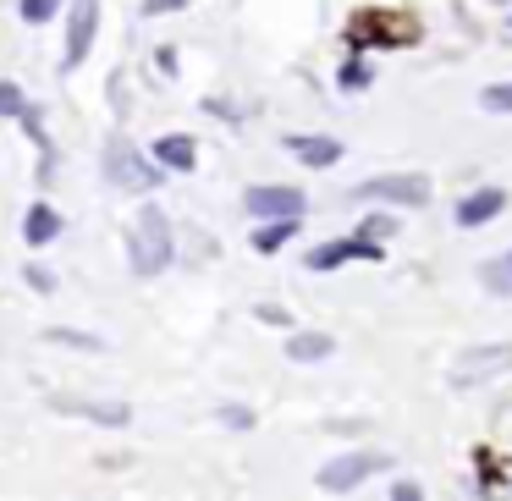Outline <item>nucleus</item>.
<instances>
[{
    "label": "nucleus",
    "instance_id": "1",
    "mask_svg": "<svg viewBox=\"0 0 512 501\" xmlns=\"http://www.w3.org/2000/svg\"><path fill=\"white\" fill-rule=\"evenodd\" d=\"M127 259H133L138 276H155V270L171 265V221L166 210H138L133 215V232H127Z\"/></svg>",
    "mask_w": 512,
    "mask_h": 501
},
{
    "label": "nucleus",
    "instance_id": "2",
    "mask_svg": "<svg viewBox=\"0 0 512 501\" xmlns=\"http://www.w3.org/2000/svg\"><path fill=\"white\" fill-rule=\"evenodd\" d=\"M100 166H105V177H111L116 188H127V193H149L160 182V160H149L144 149H133L127 138H111V144H105Z\"/></svg>",
    "mask_w": 512,
    "mask_h": 501
},
{
    "label": "nucleus",
    "instance_id": "3",
    "mask_svg": "<svg viewBox=\"0 0 512 501\" xmlns=\"http://www.w3.org/2000/svg\"><path fill=\"white\" fill-rule=\"evenodd\" d=\"M358 204H424L430 199V182L424 177H369L353 188Z\"/></svg>",
    "mask_w": 512,
    "mask_h": 501
},
{
    "label": "nucleus",
    "instance_id": "4",
    "mask_svg": "<svg viewBox=\"0 0 512 501\" xmlns=\"http://www.w3.org/2000/svg\"><path fill=\"white\" fill-rule=\"evenodd\" d=\"M375 468H386V452H347V457H336V463L320 468V490L325 496H342V490H353L358 479H369Z\"/></svg>",
    "mask_w": 512,
    "mask_h": 501
},
{
    "label": "nucleus",
    "instance_id": "5",
    "mask_svg": "<svg viewBox=\"0 0 512 501\" xmlns=\"http://www.w3.org/2000/svg\"><path fill=\"white\" fill-rule=\"evenodd\" d=\"M358 39H375V45L402 50V45L419 39V23L402 17V12H369V17H358V23H353V45H358Z\"/></svg>",
    "mask_w": 512,
    "mask_h": 501
},
{
    "label": "nucleus",
    "instance_id": "6",
    "mask_svg": "<svg viewBox=\"0 0 512 501\" xmlns=\"http://www.w3.org/2000/svg\"><path fill=\"white\" fill-rule=\"evenodd\" d=\"M94 23H100V6L94 0H72V17H67V56H61V67H83V56H89L94 45Z\"/></svg>",
    "mask_w": 512,
    "mask_h": 501
},
{
    "label": "nucleus",
    "instance_id": "7",
    "mask_svg": "<svg viewBox=\"0 0 512 501\" xmlns=\"http://www.w3.org/2000/svg\"><path fill=\"white\" fill-rule=\"evenodd\" d=\"M347 259H364V265H375L380 259V243L375 237H347V243H320V248H309V270H336V265H347Z\"/></svg>",
    "mask_w": 512,
    "mask_h": 501
},
{
    "label": "nucleus",
    "instance_id": "8",
    "mask_svg": "<svg viewBox=\"0 0 512 501\" xmlns=\"http://www.w3.org/2000/svg\"><path fill=\"white\" fill-rule=\"evenodd\" d=\"M248 210L276 221V215H303V193L298 188H248Z\"/></svg>",
    "mask_w": 512,
    "mask_h": 501
},
{
    "label": "nucleus",
    "instance_id": "9",
    "mask_svg": "<svg viewBox=\"0 0 512 501\" xmlns=\"http://www.w3.org/2000/svg\"><path fill=\"white\" fill-rule=\"evenodd\" d=\"M501 210H507V193H501V188H479V193H468V199L457 204V226H485V221H496Z\"/></svg>",
    "mask_w": 512,
    "mask_h": 501
},
{
    "label": "nucleus",
    "instance_id": "10",
    "mask_svg": "<svg viewBox=\"0 0 512 501\" xmlns=\"http://www.w3.org/2000/svg\"><path fill=\"white\" fill-rule=\"evenodd\" d=\"M50 408H56V413H83V419H94V424H127V408H122V402H83V397H50Z\"/></svg>",
    "mask_w": 512,
    "mask_h": 501
},
{
    "label": "nucleus",
    "instance_id": "11",
    "mask_svg": "<svg viewBox=\"0 0 512 501\" xmlns=\"http://www.w3.org/2000/svg\"><path fill=\"white\" fill-rule=\"evenodd\" d=\"M287 149L303 160V166H336V160H342V144H336V138H303V133H287Z\"/></svg>",
    "mask_w": 512,
    "mask_h": 501
},
{
    "label": "nucleus",
    "instance_id": "12",
    "mask_svg": "<svg viewBox=\"0 0 512 501\" xmlns=\"http://www.w3.org/2000/svg\"><path fill=\"white\" fill-rule=\"evenodd\" d=\"M155 160H160V166H171V171H193L199 149H193V138L171 133V138H160V144H155Z\"/></svg>",
    "mask_w": 512,
    "mask_h": 501
},
{
    "label": "nucleus",
    "instance_id": "13",
    "mask_svg": "<svg viewBox=\"0 0 512 501\" xmlns=\"http://www.w3.org/2000/svg\"><path fill=\"white\" fill-rule=\"evenodd\" d=\"M479 281H485V292H496V298H512V248L496 259H485V265H479Z\"/></svg>",
    "mask_w": 512,
    "mask_h": 501
},
{
    "label": "nucleus",
    "instance_id": "14",
    "mask_svg": "<svg viewBox=\"0 0 512 501\" xmlns=\"http://www.w3.org/2000/svg\"><path fill=\"white\" fill-rule=\"evenodd\" d=\"M23 232H28V243H50V237H61V215L50 210V204H34V210H28V221H23Z\"/></svg>",
    "mask_w": 512,
    "mask_h": 501
},
{
    "label": "nucleus",
    "instance_id": "15",
    "mask_svg": "<svg viewBox=\"0 0 512 501\" xmlns=\"http://www.w3.org/2000/svg\"><path fill=\"white\" fill-rule=\"evenodd\" d=\"M298 237V215H276L270 226H259V237H254V248L259 254H276L281 243H292Z\"/></svg>",
    "mask_w": 512,
    "mask_h": 501
},
{
    "label": "nucleus",
    "instance_id": "16",
    "mask_svg": "<svg viewBox=\"0 0 512 501\" xmlns=\"http://www.w3.org/2000/svg\"><path fill=\"white\" fill-rule=\"evenodd\" d=\"M287 353L298 358V364H320L325 353H336V347H331V336H320V331H298L287 342Z\"/></svg>",
    "mask_w": 512,
    "mask_h": 501
},
{
    "label": "nucleus",
    "instance_id": "17",
    "mask_svg": "<svg viewBox=\"0 0 512 501\" xmlns=\"http://www.w3.org/2000/svg\"><path fill=\"white\" fill-rule=\"evenodd\" d=\"M507 364H512V347H479L474 358H463V369H457V375L474 380L479 369H507Z\"/></svg>",
    "mask_w": 512,
    "mask_h": 501
},
{
    "label": "nucleus",
    "instance_id": "18",
    "mask_svg": "<svg viewBox=\"0 0 512 501\" xmlns=\"http://www.w3.org/2000/svg\"><path fill=\"white\" fill-rule=\"evenodd\" d=\"M45 342L78 347V353H105V342H100V336H89V331H45Z\"/></svg>",
    "mask_w": 512,
    "mask_h": 501
},
{
    "label": "nucleus",
    "instance_id": "19",
    "mask_svg": "<svg viewBox=\"0 0 512 501\" xmlns=\"http://www.w3.org/2000/svg\"><path fill=\"white\" fill-rule=\"evenodd\" d=\"M23 111H28L23 89H17V83H0V116H23Z\"/></svg>",
    "mask_w": 512,
    "mask_h": 501
},
{
    "label": "nucleus",
    "instance_id": "20",
    "mask_svg": "<svg viewBox=\"0 0 512 501\" xmlns=\"http://www.w3.org/2000/svg\"><path fill=\"white\" fill-rule=\"evenodd\" d=\"M479 105H485V111H512V83H496V89H485V94H479Z\"/></svg>",
    "mask_w": 512,
    "mask_h": 501
},
{
    "label": "nucleus",
    "instance_id": "21",
    "mask_svg": "<svg viewBox=\"0 0 512 501\" xmlns=\"http://www.w3.org/2000/svg\"><path fill=\"white\" fill-rule=\"evenodd\" d=\"M56 12H61V0H23V17H28V23H50Z\"/></svg>",
    "mask_w": 512,
    "mask_h": 501
},
{
    "label": "nucleus",
    "instance_id": "22",
    "mask_svg": "<svg viewBox=\"0 0 512 501\" xmlns=\"http://www.w3.org/2000/svg\"><path fill=\"white\" fill-rule=\"evenodd\" d=\"M342 89H369V67H364V61H347V67H342Z\"/></svg>",
    "mask_w": 512,
    "mask_h": 501
},
{
    "label": "nucleus",
    "instance_id": "23",
    "mask_svg": "<svg viewBox=\"0 0 512 501\" xmlns=\"http://www.w3.org/2000/svg\"><path fill=\"white\" fill-rule=\"evenodd\" d=\"M221 419L232 424V430H248V424H254V413H248V408H221Z\"/></svg>",
    "mask_w": 512,
    "mask_h": 501
},
{
    "label": "nucleus",
    "instance_id": "24",
    "mask_svg": "<svg viewBox=\"0 0 512 501\" xmlns=\"http://www.w3.org/2000/svg\"><path fill=\"white\" fill-rule=\"evenodd\" d=\"M369 232L386 237V232H397V221H386V215H369V221H364V237H369Z\"/></svg>",
    "mask_w": 512,
    "mask_h": 501
},
{
    "label": "nucleus",
    "instance_id": "25",
    "mask_svg": "<svg viewBox=\"0 0 512 501\" xmlns=\"http://www.w3.org/2000/svg\"><path fill=\"white\" fill-rule=\"evenodd\" d=\"M259 320H270V325H287V309H276V303H259Z\"/></svg>",
    "mask_w": 512,
    "mask_h": 501
},
{
    "label": "nucleus",
    "instance_id": "26",
    "mask_svg": "<svg viewBox=\"0 0 512 501\" xmlns=\"http://www.w3.org/2000/svg\"><path fill=\"white\" fill-rule=\"evenodd\" d=\"M28 281H34L39 292H50V270L45 265H28Z\"/></svg>",
    "mask_w": 512,
    "mask_h": 501
}]
</instances>
